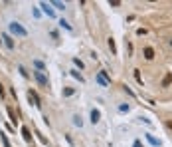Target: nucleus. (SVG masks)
<instances>
[{"label":"nucleus","instance_id":"1a4fd4ad","mask_svg":"<svg viewBox=\"0 0 172 147\" xmlns=\"http://www.w3.org/2000/svg\"><path fill=\"white\" fill-rule=\"evenodd\" d=\"M91 121H93V123H95V121H99V111H97V109H93V111H91Z\"/></svg>","mask_w":172,"mask_h":147},{"label":"nucleus","instance_id":"ddd939ff","mask_svg":"<svg viewBox=\"0 0 172 147\" xmlns=\"http://www.w3.org/2000/svg\"><path fill=\"white\" fill-rule=\"evenodd\" d=\"M134 78H137V81H139V84H140V81H143V78H140V74H139V70H134Z\"/></svg>","mask_w":172,"mask_h":147},{"label":"nucleus","instance_id":"0eeeda50","mask_svg":"<svg viewBox=\"0 0 172 147\" xmlns=\"http://www.w3.org/2000/svg\"><path fill=\"white\" fill-rule=\"evenodd\" d=\"M22 135H24L26 141H32V135H30V129L28 127H22Z\"/></svg>","mask_w":172,"mask_h":147},{"label":"nucleus","instance_id":"4468645a","mask_svg":"<svg viewBox=\"0 0 172 147\" xmlns=\"http://www.w3.org/2000/svg\"><path fill=\"white\" fill-rule=\"evenodd\" d=\"M2 137V143H4V147H10V143H8V139H6V135H0Z\"/></svg>","mask_w":172,"mask_h":147},{"label":"nucleus","instance_id":"20e7f679","mask_svg":"<svg viewBox=\"0 0 172 147\" xmlns=\"http://www.w3.org/2000/svg\"><path fill=\"white\" fill-rule=\"evenodd\" d=\"M8 115H10V121H12V123H18V117H16V111H14V109H12V107H8Z\"/></svg>","mask_w":172,"mask_h":147},{"label":"nucleus","instance_id":"6e6552de","mask_svg":"<svg viewBox=\"0 0 172 147\" xmlns=\"http://www.w3.org/2000/svg\"><path fill=\"white\" fill-rule=\"evenodd\" d=\"M97 80H99V84H103V85H107V84H109V80L105 78V74H103V72H101L99 76H97Z\"/></svg>","mask_w":172,"mask_h":147},{"label":"nucleus","instance_id":"f3484780","mask_svg":"<svg viewBox=\"0 0 172 147\" xmlns=\"http://www.w3.org/2000/svg\"><path fill=\"white\" fill-rule=\"evenodd\" d=\"M32 147H34V145H32Z\"/></svg>","mask_w":172,"mask_h":147},{"label":"nucleus","instance_id":"39448f33","mask_svg":"<svg viewBox=\"0 0 172 147\" xmlns=\"http://www.w3.org/2000/svg\"><path fill=\"white\" fill-rule=\"evenodd\" d=\"M170 84H172V74H166V76L162 78V88H168Z\"/></svg>","mask_w":172,"mask_h":147},{"label":"nucleus","instance_id":"9b49d317","mask_svg":"<svg viewBox=\"0 0 172 147\" xmlns=\"http://www.w3.org/2000/svg\"><path fill=\"white\" fill-rule=\"evenodd\" d=\"M4 40H6V46H8V48H14V42H12L8 36H4Z\"/></svg>","mask_w":172,"mask_h":147},{"label":"nucleus","instance_id":"2eb2a0df","mask_svg":"<svg viewBox=\"0 0 172 147\" xmlns=\"http://www.w3.org/2000/svg\"><path fill=\"white\" fill-rule=\"evenodd\" d=\"M133 147H143V145H140V141H134V145Z\"/></svg>","mask_w":172,"mask_h":147},{"label":"nucleus","instance_id":"dca6fc26","mask_svg":"<svg viewBox=\"0 0 172 147\" xmlns=\"http://www.w3.org/2000/svg\"><path fill=\"white\" fill-rule=\"evenodd\" d=\"M170 44H172V42H170Z\"/></svg>","mask_w":172,"mask_h":147},{"label":"nucleus","instance_id":"f257e3e1","mask_svg":"<svg viewBox=\"0 0 172 147\" xmlns=\"http://www.w3.org/2000/svg\"><path fill=\"white\" fill-rule=\"evenodd\" d=\"M28 100L32 101L34 105H40V100H38V94H36V91H34V90H30V91H28Z\"/></svg>","mask_w":172,"mask_h":147},{"label":"nucleus","instance_id":"423d86ee","mask_svg":"<svg viewBox=\"0 0 172 147\" xmlns=\"http://www.w3.org/2000/svg\"><path fill=\"white\" fill-rule=\"evenodd\" d=\"M144 58H146V60H152L154 58V50L152 48H144Z\"/></svg>","mask_w":172,"mask_h":147},{"label":"nucleus","instance_id":"9d476101","mask_svg":"<svg viewBox=\"0 0 172 147\" xmlns=\"http://www.w3.org/2000/svg\"><path fill=\"white\" fill-rule=\"evenodd\" d=\"M109 48H111V52H113V54H117V46H115V40L113 38H109Z\"/></svg>","mask_w":172,"mask_h":147},{"label":"nucleus","instance_id":"7ed1b4c3","mask_svg":"<svg viewBox=\"0 0 172 147\" xmlns=\"http://www.w3.org/2000/svg\"><path fill=\"white\" fill-rule=\"evenodd\" d=\"M10 28H12V32L20 34V36H26V30H24V28H20L18 24H12V26H10Z\"/></svg>","mask_w":172,"mask_h":147},{"label":"nucleus","instance_id":"f03ea898","mask_svg":"<svg viewBox=\"0 0 172 147\" xmlns=\"http://www.w3.org/2000/svg\"><path fill=\"white\" fill-rule=\"evenodd\" d=\"M34 76H36V80H38V81H40V84H42V85H48V78L44 76L42 72H36Z\"/></svg>","mask_w":172,"mask_h":147},{"label":"nucleus","instance_id":"f8f14e48","mask_svg":"<svg viewBox=\"0 0 172 147\" xmlns=\"http://www.w3.org/2000/svg\"><path fill=\"white\" fill-rule=\"evenodd\" d=\"M73 94V88H65V90H63V95H71Z\"/></svg>","mask_w":172,"mask_h":147}]
</instances>
